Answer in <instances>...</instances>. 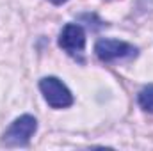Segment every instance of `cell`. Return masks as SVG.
<instances>
[{"instance_id":"cell-4","label":"cell","mask_w":153,"mask_h":151,"mask_svg":"<svg viewBox=\"0 0 153 151\" xmlns=\"http://www.w3.org/2000/svg\"><path fill=\"white\" fill-rule=\"evenodd\" d=\"M59 46L64 52H68L71 57L82 61V53H84V48H85L84 29L76 23H68L59 34Z\"/></svg>"},{"instance_id":"cell-5","label":"cell","mask_w":153,"mask_h":151,"mask_svg":"<svg viewBox=\"0 0 153 151\" xmlns=\"http://www.w3.org/2000/svg\"><path fill=\"white\" fill-rule=\"evenodd\" d=\"M137 100H139V105H141V109H143V110L153 114V84H152V85H146V87H143V89H141V93H139Z\"/></svg>"},{"instance_id":"cell-3","label":"cell","mask_w":153,"mask_h":151,"mask_svg":"<svg viewBox=\"0 0 153 151\" xmlns=\"http://www.w3.org/2000/svg\"><path fill=\"white\" fill-rule=\"evenodd\" d=\"M94 52L100 61L112 62L119 59H134L137 55V48L130 43L117 41V39H100L94 46Z\"/></svg>"},{"instance_id":"cell-2","label":"cell","mask_w":153,"mask_h":151,"mask_svg":"<svg viewBox=\"0 0 153 151\" xmlns=\"http://www.w3.org/2000/svg\"><path fill=\"white\" fill-rule=\"evenodd\" d=\"M39 89L43 93V98L52 109H66L73 103V94L55 76H45L39 82Z\"/></svg>"},{"instance_id":"cell-1","label":"cell","mask_w":153,"mask_h":151,"mask_svg":"<svg viewBox=\"0 0 153 151\" xmlns=\"http://www.w3.org/2000/svg\"><path fill=\"white\" fill-rule=\"evenodd\" d=\"M38 130V121L36 117L25 114V115H20L18 119H14L11 123V126L5 130L4 133V144L9 146V148H18V146H27L30 137L36 133Z\"/></svg>"},{"instance_id":"cell-6","label":"cell","mask_w":153,"mask_h":151,"mask_svg":"<svg viewBox=\"0 0 153 151\" xmlns=\"http://www.w3.org/2000/svg\"><path fill=\"white\" fill-rule=\"evenodd\" d=\"M48 2H52V4H55V5H61V4H64V2H68V0H48Z\"/></svg>"}]
</instances>
